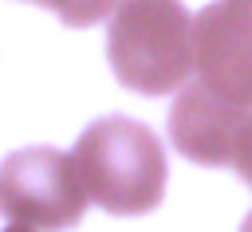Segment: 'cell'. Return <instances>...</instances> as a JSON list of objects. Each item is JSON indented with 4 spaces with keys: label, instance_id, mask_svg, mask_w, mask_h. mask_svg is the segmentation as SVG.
Returning <instances> with one entry per match:
<instances>
[{
    "label": "cell",
    "instance_id": "1",
    "mask_svg": "<svg viewBox=\"0 0 252 232\" xmlns=\"http://www.w3.org/2000/svg\"><path fill=\"white\" fill-rule=\"evenodd\" d=\"M75 169L87 197L114 216H142L165 193V149L158 134L134 118L106 114L83 130Z\"/></svg>",
    "mask_w": 252,
    "mask_h": 232
},
{
    "label": "cell",
    "instance_id": "2",
    "mask_svg": "<svg viewBox=\"0 0 252 232\" xmlns=\"http://www.w3.org/2000/svg\"><path fill=\"white\" fill-rule=\"evenodd\" d=\"M106 59L138 94L181 90L193 75V20L181 0H118L106 28Z\"/></svg>",
    "mask_w": 252,
    "mask_h": 232
},
{
    "label": "cell",
    "instance_id": "3",
    "mask_svg": "<svg viewBox=\"0 0 252 232\" xmlns=\"http://www.w3.org/2000/svg\"><path fill=\"white\" fill-rule=\"evenodd\" d=\"M87 189L75 157L51 145H28L0 161V212L35 232H63L83 220Z\"/></svg>",
    "mask_w": 252,
    "mask_h": 232
},
{
    "label": "cell",
    "instance_id": "4",
    "mask_svg": "<svg viewBox=\"0 0 252 232\" xmlns=\"http://www.w3.org/2000/svg\"><path fill=\"white\" fill-rule=\"evenodd\" d=\"M248 110L220 98L201 79L189 83L169 110V142L197 165H228L236 126Z\"/></svg>",
    "mask_w": 252,
    "mask_h": 232
},
{
    "label": "cell",
    "instance_id": "5",
    "mask_svg": "<svg viewBox=\"0 0 252 232\" xmlns=\"http://www.w3.org/2000/svg\"><path fill=\"white\" fill-rule=\"evenodd\" d=\"M193 71L220 98L252 110V43L236 31L220 4L193 16Z\"/></svg>",
    "mask_w": 252,
    "mask_h": 232
},
{
    "label": "cell",
    "instance_id": "6",
    "mask_svg": "<svg viewBox=\"0 0 252 232\" xmlns=\"http://www.w3.org/2000/svg\"><path fill=\"white\" fill-rule=\"evenodd\" d=\"M32 4L51 8L67 28H91V24L106 20V16L114 12V4H118V0H32Z\"/></svg>",
    "mask_w": 252,
    "mask_h": 232
},
{
    "label": "cell",
    "instance_id": "7",
    "mask_svg": "<svg viewBox=\"0 0 252 232\" xmlns=\"http://www.w3.org/2000/svg\"><path fill=\"white\" fill-rule=\"evenodd\" d=\"M228 165L240 173V181L244 185H252V110L240 118V126H236V138H232V157H228Z\"/></svg>",
    "mask_w": 252,
    "mask_h": 232
},
{
    "label": "cell",
    "instance_id": "8",
    "mask_svg": "<svg viewBox=\"0 0 252 232\" xmlns=\"http://www.w3.org/2000/svg\"><path fill=\"white\" fill-rule=\"evenodd\" d=\"M220 8H224V16L236 24V31L252 43V0H220Z\"/></svg>",
    "mask_w": 252,
    "mask_h": 232
},
{
    "label": "cell",
    "instance_id": "9",
    "mask_svg": "<svg viewBox=\"0 0 252 232\" xmlns=\"http://www.w3.org/2000/svg\"><path fill=\"white\" fill-rule=\"evenodd\" d=\"M4 232H35V228H28V224H20V220H12V228H4Z\"/></svg>",
    "mask_w": 252,
    "mask_h": 232
},
{
    "label": "cell",
    "instance_id": "10",
    "mask_svg": "<svg viewBox=\"0 0 252 232\" xmlns=\"http://www.w3.org/2000/svg\"><path fill=\"white\" fill-rule=\"evenodd\" d=\"M240 232H252V216H248V220H244V224H240Z\"/></svg>",
    "mask_w": 252,
    "mask_h": 232
}]
</instances>
